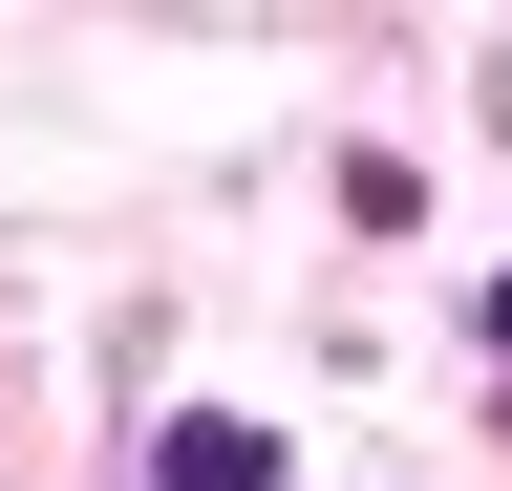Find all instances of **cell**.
I'll use <instances>...</instances> for the list:
<instances>
[{
	"instance_id": "1",
	"label": "cell",
	"mask_w": 512,
	"mask_h": 491,
	"mask_svg": "<svg viewBox=\"0 0 512 491\" xmlns=\"http://www.w3.org/2000/svg\"><path fill=\"white\" fill-rule=\"evenodd\" d=\"M150 491H278V427L192 406V427H150Z\"/></svg>"
}]
</instances>
